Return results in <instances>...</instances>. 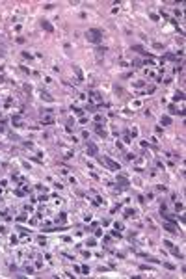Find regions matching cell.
I'll list each match as a JSON object with an SVG mask.
<instances>
[{
    "instance_id": "cell-4",
    "label": "cell",
    "mask_w": 186,
    "mask_h": 279,
    "mask_svg": "<svg viewBox=\"0 0 186 279\" xmlns=\"http://www.w3.org/2000/svg\"><path fill=\"white\" fill-rule=\"evenodd\" d=\"M164 229L169 233H177V225H173V223H164Z\"/></svg>"
},
{
    "instance_id": "cell-8",
    "label": "cell",
    "mask_w": 186,
    "mask_h": 279,
    "mask_svg": "<svg viewBox=\"0 0 186 279\" xmlns=\"http://www.w3.org/2000/svg\"><path fill=\"white\" fill-rule=\"evenodd\" d=\"M169 123H171V119L167 117V115H166V117H162V125H169Z\"/></svg>"
},
{
    "instance_id": "cell-9",
    "label": "cell",
    "mask_w": 186,
    "mask_h": 279,
    "mask_svg": "<svg viewBox=\"0 0 186 279\" xmlns=\"http://www.w3.org/2000/svg\"><path fill=\"white\" fill-rule=\"evenodd\" d=\"M41 97H43L45 101H52V97H50L49 93H45V91H43V93H41Z\"/></svg>"
},
{
    "instance_id": "cell-7",
    "label": "cell",
    "mask_w": 186,
    "mask_h": 279,
    "mask_svg": "<svg viewBox=\"0 0 186 279\" xmlns=\"http://www.w3.org/2000/svg\"><path fill=\"white\" fill-rule=\"evenodd\" d=\"M117 182L121 184V186H129V181H127L125 177H119V179H117Z\"/></svg>"
},
{
    "instance_id": "cell-3",
    "label": "cell",
    "mask_w": 186,
    "mask_h": 279,
    "mask_svg": "<svg viewBox=\"0 0 186 279\" xmlns=\"http://www.w3.org/2000/svg\"><path fill=\"white\" fill-rule=\"evenodd\" d=\"M87 153L91 154V156H95V154H97V147H95V143L87 141Z\"/></svg>"
},
{
    "instance_id": "cell-6",
    "label": "cell",
    "mask_w": 186,
    "mask_h": 279,
    "mask_svg": "<svg viewBox=\"0 0 186 279\" xmlns=\"http://www.w3.org/2000/svg\"><path fill=\"white\" fill-rule=\"evenodd\" d=\"M43 28L47 30V32H54V28H52V24H50L49 21H43Z\"/></svg>"
},
{
    "instance_id": "cell-10",
    "label": "cell",
    "mask_w": 186,
    "mask_h": 279,
    "mask_svg": "<svg viewBox=\"0 0 186 279\" xmlns=\"http://www.w3.org/2000/svg\"><path fill=\"white\" fill-rule=\"evenodd\" d=\"M175 101H182V91H179V93L175 95Z\"/></svg>"
},
{
    "instance_id": "cell-1",
    "label": "cell",
    "mask_w": 186,
    "mask_h": 279,
    "mask_svg": "<svg viewBox=\"0 0 186 279\" xmlns=\"http://www.w3.org/2000/svg\"><path fill=\"white\" fill-rule=\"evenodd\" d=\"M87 41H91V43H100V39H102V32H100L99 28H91V30H87Z\"/></svg>"
},
{
    "instance_id": "cell-11",
    "label": "cell",
    "mask_w": 186,
    "mask_h": 279,
    "mask_svg": "<svg viewBox=\"0 0 186 279\" xmlns=\"http://www.w3.org/2000/svg\"><path fill=\"white\" fill-rule=\"evenodd\" d=\"M43 123H52V117H49V115H47V117H43Z\"/></svg>"
},
{
    "instance_id": "cell-5",
    "label": "cell",
    "mask_w": 186,
    "mask_h": 279,
    "mask_svg": "<svg viewBox=\"0 0 186 279\" xmlns=\"http://www.w3.org/2000/svg\"><path fill=\"white\" fill-rule=\"evenodd\" d=\"M95 130H97V134H99L100 138H104V136H106V130H104L100 125H95Z\"/></svg>"
},
{
    "instance_id": "cell-2",
    "label": "cell",
    "mask_w": 186,
    "mask_h": 279,
    "mask_svg": "<svg viewBox=\"0 0 186 279\" xmlns=\"http://www.w3.org/2000/svg\"><path fill=\"white\" fill-rule=\"evenodd\" d=\"M100 162H102V164H106L108 168L114 169V171H117V169H119V164H115L114 160H110V158H106V156H100Z\"/></svg>"
}]
</instances>
